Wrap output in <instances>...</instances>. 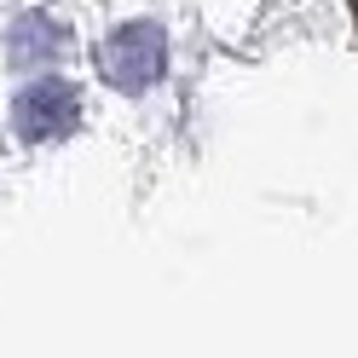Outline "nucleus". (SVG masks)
<instances>
[{
  "label": "nucleus",
  "mask_w": 358,
  "mask_h": 358,
  "mask_svg": "<svg viewBox=\"0 0 358 358\" xmlns=\"http://www.w3.org/2000/svg\"><path fill=\"white\" fill-rule=\"evenodd\" d=\"M93 64H99V76L110 87H122V93H145V87L168 70V41H162L156 24H122V29H110L99 41Z\"/></svg>",
  "instance_id": "nucleus-1"
},
{
  "label": "nucleus",
  "mask_w": 358,
  "mask_h": 358,
  "mask_svg": "<svg viewBox=\"0 0 358 358\" xmlns=\"http://www.w3.org/2000/svg\"><path fill=\"white\" fill-rule=\"evenodd\" d=\"M12 122H17V133H24L29 145H52V139H64V133H76L81 99H76L70 81H35V87L17 93Z\"/></svg>",
  "instance_id": "nucleus-2"
},
{
  "label": "nucleus",
  "mask_w": 358,
  "mask_h": 358,
  "mask_svg": "<svg viewBox=\"0 0 358 358\" xmlns=\"http://www.w3.org/2000/svg\"><path fill=\"white\" fill-rule=\"evenodd\" d=\"M6 47H12V58H17V64H41V58H52V52L64 47V29L52 24L47 12H24V17L12 24Z\"/></svg>",
  "instance_id": "nucleus-3"
}]
</instances>
